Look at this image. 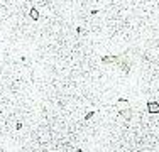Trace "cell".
Instances as JSON below:
<instances>
[{"label": "cell", "instance_id": "5b68a950", "mask_svg": "<svg viewBox=\"0 0 159 152\" xmlns=\"http://www.w3.org/2000/svg\"><path fill=\"white\" fill-rule=\"evenodd\" d=\"M93 115H95V113H93V112H88V113H86V115H85V120H90V118L93 117Z\"/></svg>", "mask_w": 159, "mask_h": 152}, {"label": "cell", "instance_id": "7a4b0ae2", "mask_svg": "<svg viewBox=\"0 0 159 152\" xmlns=\"http://www.w3.org/2000/svg\"><path fill=\"white\" fill-rule=\"evenodd\" d=\"M29 17L32 19V21H39V10L36 7H32L31 10H29Z\"/></svg>", "mask_w": 159, "mask_h": 152}, {"label": "cell", "instance_id": "277c9868", "mask_svg": "<svg viewBox=\"0 0 159 152\" xmlns=\"http://www.w3.org/2000/svg\"><path fill=\"white\" fill-rule=\"evenodd\" d=\"M120 113H122V117H124L125 120H129V118L132 117V112L130 110H124V112H120Z\"/></svg>", "mask_w": 159, "mask_h": 152}, {"label": "cell", "instance_id": "3957f363", "mask_svg": "<svg viewBox=\"0 0 159 152\" xmlns=\"http://www.w3.org/2000/svg\"><path fill=\"white\" fill-rule=\"evenodd\" d=\"M115 59H117L115 56H103V58H102V63H113Z\"/></svg>", "mask_w": 159, "mask_h": 152}, {"label": "cell", "instance_id": "6da1fadb", "mask_svg": "<svg viewBox=\"0 0 159 152\" xmlns=\"http://www.w3.org/2000/svg\"><path fill=\"white\" fill-rule=\"evenodd\" d=\"M145 108H147V113H151V115H158V113H159V102H156V100H149Z\"/></svg>", "mask_w": 159, "mask_h": 152}]
</instances>
